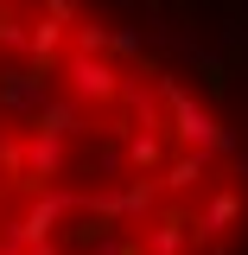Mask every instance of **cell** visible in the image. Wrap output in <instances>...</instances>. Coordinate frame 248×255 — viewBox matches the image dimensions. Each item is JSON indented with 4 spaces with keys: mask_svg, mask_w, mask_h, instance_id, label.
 <instances>
[{
    "mask_svg": "<svg viewBox=\"0 0 248 255\" xmlns=\"http://www.w3.org/2000/svg\"><path fill=\"white\" fill-rule=\"evenodd\" d=\"M0 255H248V0H0Z\"/></svg>",
    "mask_w": 248,
    "mask_h": 255,
    "instance_id": "obj_1",
    "label": "cell"
}]
</instances>
